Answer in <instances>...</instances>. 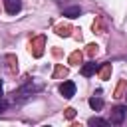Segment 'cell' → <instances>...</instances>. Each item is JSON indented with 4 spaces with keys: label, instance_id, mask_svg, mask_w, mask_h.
<instances>
[{
    "label": "cell",
    "instance_id": "obj_7",
    "mask_svg": "<svg viewBox=\"0 0 127 127\" xmlns=\"http://www.w3.org/2000/svg\"><path fill=\"white\" fill-rule=\"evenodd\" d=\"M97 71V65L93 64V62H89V64H85L83 67H81V75H85V77H89V75H93Z\"/></svg>",
    "mask_w": 127,
    "mask_h": 127
},
{
    "label": "cell",
    "instance_id": "obj_10",
    "mask_svg": "<svg viewBox=\"0 0 127 127\" xmlns=\"http://www.w3.org/2000/svg\"><path fill=\"white\" fill-rule=\"evenodd\" d=\"M69 26L67 24H60V26H56V34L58 36H69Z\"/></svg>",
    "mask_w": 127,
    "mask_h": 127
},
{
    "label": "cell",
    "instance_id": "obj_17",
    "mask_svg": "<svg viewBox=\"0 0 127 127\" xmlns=\"http://www.w3.org/2000/svg\"><path fill=\"white\" fill-rule=\"evenodd\" d=\"M6 107H8V103H6V101H2V99H0V113H2V111H6Z\"/></svg>",
    "mask_w": 127,
    "mask_h": 127
},
{
    "label": "cell",
    "instance_id": "obj_12",
    "mask_svg": "<svg viewBox=\"0 0 127 127\" xmlns=\"http://www.w3.org/2000/svg\"><path fill=\"white\" fill-rule=\"evenodd\" d=\"M65 75H67V69L64 65H58L56 71H54V77H65Z\"/></svg>",
    "mask_w": 127,
    "mask_h": 127
},
{
    "label": "cell",
    "instance_id": "obj_15",
    "mask_svg": "<svg viewBox=\"0 0 127 127\" xmlns=\"http://www.w3.org/2000/svg\"><path fill=\"white\" fill-rule=\"evenodd\" d=\"M125 87H127V81H121V83H119V87H117V91H115V97H123L121 93H123V89H125Z\"/></svg>",
    "mask_w": 127,
    "mask_h": 127
},
{
    "label": "cell",
    "instance_id": "obj_2",
    "mask_svg": "<svg viewBox=\"0 0 127 127\" xmlns=\"http://www.w3.org/2000/svg\"><path fill=\"white\" fill-rule=\"evenodd\" d=\"M125 115H127V107H125V105H117V107L111 109V117H109V121H111L113 125H121L123 119H125Z\"/></svg>",
    "mask_w": 127,
    "mask_h": 127
},
{
    "label": "cell",
    "instance_id": "obj_13",
    "mask_svg": "<svg viewBox=\"0 0 127 127\" xmlns=\"http://www.w3.org/2000/svg\"><path fill=\"white\" fill-rule=\"evenodd\" d=\"M109 71H111V65H109V64H105V65H103V69H101V79H107V77H109Z\"/></svg>",
    "mask_w": 127,
    "mask_h": 127
},
{
    "label": "cell",
    "instance_id": "obj_9",
    "mask_svg": "<svg viewBox=\"0 0 127 127\" xmlns=\"http://www.w3.org/2000/svg\"><path fill=\"white\" fill-rule=\"evenodd\" d=\"M89 107H91V109H95V111H99V109L103 107V99H101V97H97V95H95V97H91V99H89Z\"/></svg>",
    "mask_w": 127,
    "mask_h": 127
},
{
    "label": "cell",
    "instance_id": "obj_5",
    "mask_svg": "<svg viewBox=\"0 0 127 127\" xmlns=\"http://www.w3.org/2000/svg\"><path fill=\"white\" fill-rule=\"evenodd\" d=\"M4 8L8 14H18L22 10V0H4Z\"/></svg>",
    "mask_w": 127,
    "mask_h": 127
},
{
    "label": "cell",
    "instance_id": "obj_6",
    "mask_svg": "<svg viewBox=\"0 0 127 127\" xmlns=\"http://www.w3.org/2000/svg\"><path fill=\"white\" fill-rule=\"evenodd\" d=\"M79 14H81V8L79 6H69V8L64 10V16L65 18H77Z\"/></svg>",
    "mask_w": 127,
    "mask_h": 127
},
{
    "label": "cell",
    "instance_id": "obj_14",
    "mask_svg": "<svg viewBox=\"0 0 127 127\" xmlns=\"http://www.w3.org/2000/svg\"><path fill=\"white\" fill-rule=\"evenodd\" d=\"M95 54H97V46H95V44H89V46H87V56L93 58Z\"/></svg>",
    "mask_w": 127,
    "mask_h": 127
},
{
    "label": "cell",
    "instance_id": "obj_4",
    "mask_svg": "<svg viewBox=\"0 0 127 127\" xmlns=\"http://www.w3.org/2000/svg\"><path fill=\"white\" fill-rule=\"evenodd\" d=\"M30 52H32L36 58H40V56L44 54V36H40V38H36L34 42H30Z\"/></svg>",
    "mask_w": 127,
    "mask_h": 127
},
{
    "label": "cell",
    "instance_id": "obj_16",
    "mask_svg": "<svg viewBox=\"0 0 127 127\" xmlns=\"http://www.w3.org/2000/svg\"><path fill=\"white\" fill-rule=\"evenodd\" d=\"M73 115H75V109H73V107H67V109H65V117H67V119H73Z\"/></svg>",
    "mask_w": 127,
    "mask_h": 127
},
{
    "label": "cell",
    "instance_id": "obj_18",
    "mask_svg": "<svg viewBox=\"0 0 127 127\" xmlns=\"http://www.w3.org/2000/svg\"><path fill=\"white\" fill-rule=\"evenodd\" d=\"M0 93H2V81H0Z\"/></svg>",
    "mask_w": 127,
    "mask_h": 127
},
{
    "label": "cell",
    "instance_id": "obj_11",
    "mask_svg": "<svg viewBox=\"0 0 127 127\" xmlns=\"http://www.w3.org/2000/svg\"><path fill=\"white\" fill-rule=\"evenodd\" d=\"M81 58H83V54H81V52H73V54L69 56V64L77 65V64H81Z\"/></svg>",
    "mask_w": 127,
    "mask_h": 127
},
{
    "label": "cell",
    "instance_id": "obj_8",
    "mask_svg": "<svg viewBox=\"0 0 127 127\" xmlns=\"http://www.w3.org/2000/svg\"><path fill=\"white\" fill-rule=\"evenodd\" d=\"M87 125H91V127H107L109 121H105V119H101V117H91V119L87 121Z\"/></svg>",
    "mask_w": 127,
    "mask_h": 127
},
{
    "label": "cell",
    "instance_id": "obj_1",
    "mask_svg": "<svg viewBox=\"0 0 127 127\" xmlns=\"http://www.w3.org/2000/svg\"><path fill=\"white\" fill-rule=\"evenodd\" d=\"M40 89V85H32V83H28V85H24V87H20L18 91H14L12 95H14V101H26L32 93H36Z\"/></svg>",
    "mask_w": 127,
    "mask_h": 127
},
{
    "label": "cell",
    "instance_id": "obj_3",
    "mask_svg": "<svg viewBox=\"0 0 127 127\" xmlns=\"http://www.w3.org/2000/svg\"><path fill=\"white\" fill-rule=\"evenodd\" d=\"M60 93H62L65 99H71V97L75 95V83H73V81H64V83L60 85Z\"/></svg>",
    "mask_w": 127,
    "mask_h": 127
}]
</instances>
